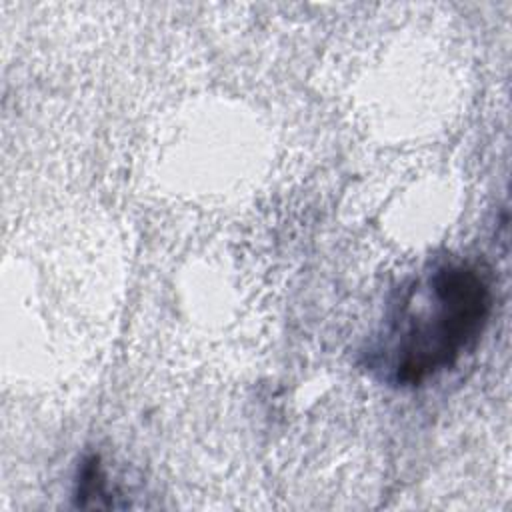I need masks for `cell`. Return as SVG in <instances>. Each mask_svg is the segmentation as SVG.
Listing matches in <instances>:
<instances>
[{"label":"cell","instance_id":"6da1fadb","mask_svg":"<svg viewBox=\"0 0 512 512\" xmlns=\"http://www.w3.org/2000/svg\"><path fill=\"white\" fill-rule=\"evenodd\" d=\"M490 312L492 284L480 264H436L394 306L376 366L390 384L418 386L452 368L478 342Z\"/></svg>","mask_w":512,"mask_h":512}]
</instances>
